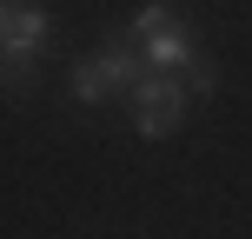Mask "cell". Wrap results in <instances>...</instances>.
Instances as JSON below:
<instances>
[{
    "label": "cell",
    "mask_w": 252,
    "mask_h": 239,
    "mask_svg": "<svg viewBox=\"0 0 252 239\" xmlns=\"http://www.w3.org/2000/svg\"><path fill=\"white\" fill-rule=\"evenodd\" d=\"M139 80H146V60L126 47V34H113L100 53H93V60H80V67H73V100L100 106L106 93H133Z\"/></svg>",
    "instance_id": "1"
},
{
    "label": "cell",
    "mask_w": 252,
    "mask_h": 239,
    "mask_svg": "<svg viewBox=\"0 0 252 239\" xmlns=\"http://www.w3.org/2000/svg\"><path fill=\"white\" fill-rule=\"evenodd\" d=\"M186 87H179V73H146L133 87V113H139V133L146 139H159V133H173L179 120H186Z\"/></svg>",
    "instance_id": "2"
},
{
    "label": "cell",
    "mask_w": 252,
    "mask_h": 239,
    "mask_svg": "<svg viewBox=\"0 0 252 239\" xmlns=\"http://www.w3.org/2000/svg\"><path fill=\"white\" fill-rule=\"evenodd\" d=\"M47 7H33V0H0V47L7 53H27L33 60L40 47H47Z\"/></svg>",
    "instance_id": "3"
},
{
    "label": "cell",
    "mask_w": 252,
    "mask_h": 239,
    "mask_svg": "<svg viewBox=\"0 0 252 239\" xmlns=\"http://www.w3.org/2000/svg\"><path fill=\"white\" fill-rule=\"evenodd\" d=\"M139 60H146L153 73H179V67L192 60V27H186V20H173L166 34H153L146 47H139Z\"/></svg>",
    "instance_id": "4"
},
{
    "label": "cell",
    "mask_w": 252,
    "mask_h": 239,
    "mask_svg": "<svg viewBox=\"0 0 252 239\" xmlns=\"http://www.w3.org/2000/svg\"><path fill=\"white\" fill-rule=\"evenodd\" d=\"M173 20H179V13L166 7V0H153V7H139V13H133V27H126V40H153V34H166Z\"/></svg>",
    "instance_id": "5"
},
{
    "label": "cell",
    "mask_w": 252,
    "mask_h": 239,
    "mask_svg": "<svg viewBox=\"0 0 252 239\" xmlns=\"http://www.w3.org/2000/svg\"><path fill=\"white\" fill-rule=\"evenodd\" d=\"M27 87H33V60L0 47V93H27Z\"/></svg>",
    "instance_id": "6"
},
{
    "label": "cell",
    "mask_w": 252,
    "mask_h": 239,
    "mask_svg": "<svg viewBox=\"0 0 252 239\" xmlns=\"http://www.w3.org/2000/svg\"><path fill=\"white\" fill-rule=\"evenodd\" d=\"M179 87H186V100H206V93H213V60L192 53V60L179 67Z\"/></svg>",
    "instance_id": "7"
}]
</instances>
